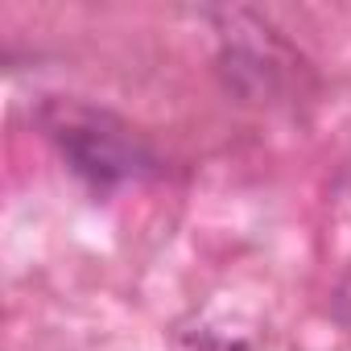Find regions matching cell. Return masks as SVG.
Returning <instances> with one entry per match:
<instances>
[{"mask_svg": "<svg viewBox=\"0 0 351 351\" xmlns=\"http://www.w3.org/2000/svg\"><path fill=\"white\" fill-rule=\"evenodd\" d=\"M50 136L62 149L66 165L95 191H112L120 182L145 178L153 169L149 149L112 116H95L87 108H62L58 120H50Z\"/></svg>", "mask_w": 351, "mask_h": 351, "instance_id": "cell-1", "label": "cell"}]
</instances>
